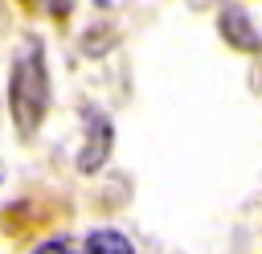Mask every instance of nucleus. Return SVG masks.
<instances>
[{
	"label": "nucleus",
	"instance_id": "f257e3e1",
	"mask_svg": "<svg viewBox=\"0 0 262 254\" xmlns=\"http://www.w3.org/2000/svg\"><path fill=\"white\" fill-rule=\"evenodd\" d=\"M49 66H45V49L41 41H25L8 66V119L16 127L20 139H33L49 115Z\"/></svg>",
	"mask_w": 262,
	"mask_h": 254
},
{
	"label": "nucleus",
	"instance_id": "f03ea898",
	"mask_svg": "<svg viewBox=\"0 0 262 254\" xmlns=\"http://www.w3.org/2000/svg\"><path fill=\"white\" fill-rule=\"evenodd\" d=\"M111 143H115V131H111V119L98 111V107H86V143H82V172H94L98 164H106L111 156Z\"/></svg>",
	"mask_w": 262,
	"mask_h": 254
},
{
	"label": "nucleus",
	"instance_id": "7ed1b4c3",
	"mask_svg": "<svg viewBox=\"0 0 262 254\" xmlns=\"http://www.w3.org/2000/svg\"><path fill=\"white\" fill-rule=\"evenodd\" d=\"M82 254H135V246L119 234V229H90L86 242H82Z\"/></svg>",
	"mask_w": 262,
	"mask_h": 254
},
{
	"label": "nucleus",
	"instance_id": "20e7f679",
	"mask_svg": "<svg viewBox=\"0 0 262 254\" xmlns=\"http://www.w3.org/2000/svg\"><path fill=\"white\" fill-rule=\"evenodd\" d=\"M221 25H225V37H229V41H233V33H237V41H242V45H250V49L258 45V37L246 29V16H242V12H233V8H221Z\"/></svg>",
	"mask_w": 262,
	"mask_h": 254
},
{
	"label": "nucleus",
	"instance_id": "39448f33",
	"mask_svg": "<svg viewBox=\"0 0 262 254\" xmlns=\"http://www.w3.org/2000/svg\"><path fill=\"white\" fill-rule=\"evenodd\" d=\"M33 254H82V246H74L70 238H49V242H41Z\"/></svg>",
	"mask_w": 262,
	"mask_h": 254
},
{
	"label": "nucleus",
	"instance_id": "423d86ee",
	"mask_svg": "<svg viewBox=\"0 0 262 254\" xmlns=\"http://www.w3.org/2000/svg\"><path fill=\"white\" fill-rule=\"evenodd\" d=\"M94 4H102V8H106V4H111V0H94Z\"/></svg>",
	"mask_w": 262,
	"mask_h": 254
}]
</instances>
